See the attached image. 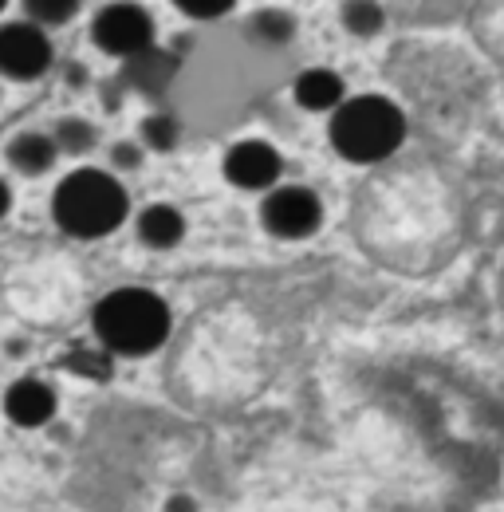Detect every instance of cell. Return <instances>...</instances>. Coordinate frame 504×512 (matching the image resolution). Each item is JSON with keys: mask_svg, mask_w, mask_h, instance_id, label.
Instances as JSON below:
<instances>
[{"mask_svg": "<svg viewBox=\"0 0 504 512\" xmlns=\"http://www.w3.org/2000/svg\"><path fill=\"white\" fill-rule=\"evenodd\" d=\"M170 323H174L170 304L158 292L134 288V284L107 292L91 312L99 347H107L111 355H123V359L154 355L170 339Z\"/></svg>", "mask_w": 504, "mask_h": 512, "instance_id": "obj_1", "label": "cell"}, {"mask_svg": "<svg viewBox=\"0 0 504 512\" xmlns=\"http://www.w3.org/2000/svg\"><path fill=\"white\" fill-rule=\"evenodd\" d=\"M130 213V197L111 170L83 166L63 174L52 193V221L75 241H99L115 233Z\"/></svg>", "mask_w": 504, "mask_h": 512, "instance_id": "obj_2", "label": "cell"}, {"mask_svg": "<svg viewBox=\"0 0 504 512\" xmlns=\"http://www.w3.org/2000/svg\"><path fill=\"white\" fill-rule=\"evenodd\" d=\"M327 138L339 158L355 166H371L390 158L406 142V115L386 95H347L327 123Z\"/></svg>", "mask_w": 504, "mask_h": 512, "instance_id": "obj_3", "label": "cell"}, {"mask_svg": "<svg viewBox=\"0 0 504 512\" xmlns=\"http://www.w3.org/2000/svg\"><path fill=\"white\" fill-rule=\"evenodd\" d=\"M91 40L99 52L115 56V60H134L150 48H158V24L150 16V8H142L138 0H111L95 12L91 20Z\"/></svg>", "mask_w": 504, "mask_h": 512, "instance_id": "obj_4", "label": "cell"}, {"mask_svg": "<svg viewBox=\"0 0 504 512\" xmlns=\"http://www.w3.org/2000/svg\"><path fill=\"white\" fill-rule=\"evenodd\" d=\"M260 225L280 241H304L323 225V201L308 186H276L260 201Z\"/></svg>", "mask_w": 504, "mask_h": 512, "instance_id": "obj_5", "label": "cell"}, {"mask_svg": "<svg viewBox=\"0 0 504 512\" xmlns=\"http://www.w3.org/2000/svg\"><path fill=\"white\" fill-rule=\"evenodd\" d=\"M56 60L48 28L32 24V20H8L0 24V75L16 79V83H32L40 79Z\"/></svg>", "mask_w": 504, "mask_h": 512, "instance_id": "obj_6", "label": "cell"}, {"mask_svg": "<svg viewBox=\"0 0 504 512\" xmlns=\"http://www.w3.org/2000/svg\"><path fill=\"white\" fill-rule=\"evenodd\" d=\"M225 182L237 186V190H249V193H268L280 186V174H284V158L272 142L264 138H241L225 150Z\"/></svg>", "mask_w": 504, "mask_h": 512, "instance_id": "obj_7", "label": "cell"}, {"mask_svg": "<svg viewBox=\"0 0 504 512\" xmlns=\"http://www.w3.org/2000/svg\"><path fill=\"white\" fill-rule=\"evenodd\" d=\"M4 418L12 422V426H20V430H40V426H48L52 418H56V410H60V398H56V390L44 383V379H16V383L4 386Z\"/></svg>", "mask_w": 504, "mask_h": 512, "instance_id": "obj_8", "label": "cell"}, {"mask_svg": "<svg viewBox=\"0 0 504 512\" xmlns=\"http://www.w3.org/2000/svg\"><path fill=\"white\" fill-rule=\"evenodd\" d=\"M134 233H138V241H142L146 249H154V253L178 249V245L186 241V213H182L178 205H170V201H154V205H146V209L138 213Z\"/></svg>", "mask_w": 504, "mask_h": 512, "instance_id": "obj_9", "label": "cell"}, {"mask_svg": "<svg viewBox=\"0 0 504 512\" xmlns=\"http://www.w3.org/2000/svg\"><path fill=\"white\" fill-rule=\"evenodd\" d=\"M292 99L312 115H331L347 99V83H343V75L335 67H308V71L296 75Z\"/></svg>", "mask_w": 504, "mask_h": 512, "instance_id": "obj_10", "label": "cell"}, {"mask_svg": "<svg viewBox=\"0 0 504 512\" xmlns=\"http://www.w3.org/2000/svg\"><path fill=\"white\" fill-rule=\"evenodd\" d=\"M4 158H8V166H12L16 174L40 178V174H48V170L56 166L60 146H56V138L44 134V130H24V134H16V138L8 142Z\"/></svg>", "mask_w": 504, "mask_h": 512, "instance_id": "obj_11", "label": "cell"}, {"mask_svg": "<svg viewBox=\"0 0 504 512\" xmlns=\"http://www.w3.org/2000/svg\"><path fill=\"white\" fill-rule=\"evenodd\" d=\"M174 71H178V60H170V56L158 52V48H150V52L126 60L123 83L126 87H134V91H146V95H162V91L170 87Z\"/></svg>", "mask_w": 504, "mask_h": 512, "instance_id": "obj_12", "label": "cell"}, {"mask_svg": "<svg viewBox=\"0 0 504 512\" xmlns=\"http://www.w3.org/2000/svg\"><path fill=\"white\" fill-rule=\"evenodd\" d=\"M249 36L264 48H284L296 36V16L288 8H260V12H252Z\"/></svg>", "mask_w": 504, "mask_h": 512, "instance_id": "obj_13", "label": "cell"}, {"mask_svg": "<svg viewBox=\"0 0 504 512\" xmlns=\"http://www.w3.org/2000/svg\"><path fill=\"white\" fill-rule=\"evenodd\" d=\"M382 24H386V12H382L378 0H343V28L351 36L371 40L382 32Z\"/></svg>", "mask_w": 504, "mask_h": 512, "instance_id": "obj_14", "label": "cell"}, {"mask_svg": "<svg viewBox=\"0 0 504 512\" xmlns=\"http://www.w3.org/2000/svg\"><path fill=\"white\" fill-rule=\"evenodd\" d=\"M142 138V146L146 150H154V154H170L174 146H178V138H182V123L174 119V115H166V111H154V115H146L142 119V130H138Z\"/></svg>", "mask_w": 504, "mask_h": 512, "instance_id": "obj_15", "label": "cell"}, {"mask_svg": "<svg viewBox=\"0 0 504 512\" xmlns=\"http://www.w3.org/2000/svg\"><path fill=\"white\" fill-rule=\"evenodd\" d=\"M52 138H56L60 154H91V150H95V142H99V130L91 127L87 119L67 115V119H60V123H56Z\"/></svg>", "mask_w": 504, "mask_h": 512, "instance_id": "obj_16", "label": "cell"}, {"mask_svg": "<svg viewBox=\"0 0 504 512\" xmlns=\"http://www.w3.org/2000/svg\"><path fill=\"white\" fill-rule=\"evenodd\" d=\"M83 0H24V20L40 24V28H63L75 20Z\"/></svg>", "mask_w": 504, "mask_h": 512, "instance_id": "obj_17", "label": "cell"}, {"mask_svg": "<svg viewBox=\"0 0 504 512\" xmlns=\"http://www.w3.org/2000/svg\"><path fill=\"white\" fill-rule=\"evenodd\" d=\"M67 367H71L75 375L107 379V375H111V351H107V347H99V351H75V355L67 359Z\"/></svg>", "mask_w": 504, "mask_h": 512, "instance_id": "obj_18", "label": "cell"}, {"mask_svg": "<svg viewBox=\"0 0 504 512\" xmlns=\"http://www.w3.org/2000/svg\"><path fill=\"white\" fill-rule=\"evenodd\" d=\"M178 12H186L189 20H221L225 12H233L237 0H174Z\"/></svg>", "mask_w": 504, "mask_h": 512, "instance_id": "obj_19", "label": "cell"}, {"mask_svg": "<svg viewBox=\"0 0 504 512\" xmlns=\"http://www.w3.org/2000/svg\"><path fill=\"white\" fill-rule=\"evenodd\" d=\"M142 154H146L142 142H130V138L115 142L111 146V170H138L142 166Z\"/></svg>", "mask_w": 504, "mask_h": 512, "instance_id": "obj_20", "label": "cell"}, {"mask_svg": "<svg viewBox=\"0 0 504 512\" xmlns=\"http://www.w3.org/2000/svg\"><path fill=\"white\" fill-rule=\"evenodd\" d=\"M166 512H197V505H193V497L178 493V497H170V501H166Z\"/></svg>", "mask_w": 504, "mask_h": 512, "instance_id": "obj_21", "label": "cell"}, {"mask_svg": "<svg viewBox=\"0 0 504 512\" xmlns=\"http://www.w3.org/2000/svg\"><path fill=\"white\" fill-rule=\"evenodd\" d=\"M12 209V190H8V182L0 178V221H4V213Z\"/></svg>", "mask_w": 504, "mask_h": 512, "instance_id": "obj_22", "label": "cell"}, {"mask_svg": "<svg viewBox=\"0 0 504 512\" xmlns=\"http://www.w3.org/2000/svg\"><path fill=\"white\" fill-rule=\"evenodd\" d=\"M4 4H8V0H0V12H4Z\"/></svg>", "mask_w": 504, "mask_h": 512, "instance_id": "obj_23", "label": "cell"}]
</instances>
